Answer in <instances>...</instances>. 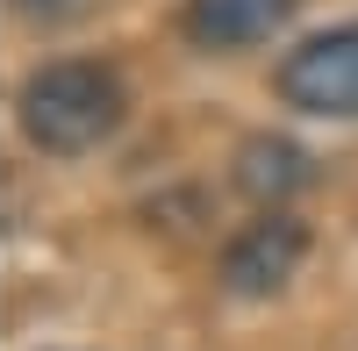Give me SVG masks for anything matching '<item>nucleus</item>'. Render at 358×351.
I'll return each instance as SVG.
<instances>
[{"instance_id":"1","label":"nucleus","mask_w":358,"mask_h":351,"mask_svg":"<svg viewBox=\"0 0 358 351\" xmlns=\"http://www.w3.org/2000/svg\"><path fill=\"white\" fill-rule=\"evenodd\" d=\"M129 86L108 57H50L15 86V129L43 158H86L122 129Z\"/></svg>"},{"instance_id":"2","label":"nucleus","mask_w":358,"mask_h":351,"mask_svg":"<svg viewBox=\"0 0 358 351\" xmlns=\"http://www.w3.org/2000/svg\"><path fill=\"white\" fill-rule=\"evenodd\" d=\"M273 86H280V101L294 115H315V122H358V22L294 43L280 57Z\"/></svg>"},{"instance_id":"3","label":"nucleus","mask_w":358,"mask_h":351,"mask_svg":"<svg viewBox=\"0 0 358 351\" xmlns=\"http://www.w3.org/2000/svg\"><path fill=\"white\" fill-rule=\"evenodd\" d=\"M301 258H308V222L301 215H258V222H244L222 244L215 287H222L229 301H273V294L294 287Z\"/></svg>"},{"instance_id":"4","label":"nucleus","mask_w":358,"mask_h":351,"mask_svg":"<svg viewBox=\"0 0 358 351\" xmlns=\"http://www.w3.org/2000/svg\"><path fill=\"white\" fill-rule=\"evenodd\" d=\"M301 0H187L179 8V36L208 57H229V50H251L265 36H280L294 22Z\"/></svg>"},{"instance_id":"5","label":"nucleus","mask_w":358,"mask_h":351,"mask_svg":"<svg viewBox=\"0 0 358 351\" xmlns=\"http://www.w3.org/2000/svg\"><path fill=\"white\" fill-rule=\"evenodd\" d=\"M229 180H236V194H244V201H258V215H287V201L315 180V158H308L294 136L258 129V136H244V143H236Z\"/></svg>"}]
</instances>
